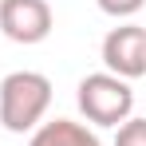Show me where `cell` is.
Wrapping results in <instances>:
<instances>
[{"label": "cell", "instance_id": "cell-3", "mask_svg": "<svg viewBox=\"0 0 146 146\" xmlns=\"http://www.w3.org/2000/svg\"><path fill=\"white\" fill-rule=\"evenodd\" d=\"M55 28L48 0H0V32L12 40V44H44Z\"/></svg>", "mask_w": 146, "mask_h": 146}, {"label": "cell", "instance_id": "cell-1", "mask_svg": "<svg viewBox=\"0 0 146 146\" xmlns=\"http://www.w3.org/2000/svg\"><path fill=\"white\" fill-rule=\"evenodd\" d=\"M51 107V79L44 71H12L0 79V126L8 134L36 130Z\"/></svg>", "mask_w": 146, "mask_h": 146}, {"label": "cell", "instance_id": "cell-5", "mask_svg": "<svg viewBox=\"0 0 146 146\" xmlns=\"http://www.w3.org/2000/svg\"><path fill=\"white\" fill-rule=\"evenodd\" d=\"M28 146H103L99 134L87 126V122H75V119H51L40 122L32 130Z\"/></svg>", "mask_w": 146, "mask_h": 146}, {"label": "cell", "instance_id": "cell-6", "mask_svg": "<svg viewBox=\"0 0 146 146\" xmlns=\"http://www.w3.org/2000/svg\"><path fill=\"white\" fill-rule=\"evenodd\" d=\"M115 146H146V119H126L115 126Z\"/></svg>", "mask_w": 146, "mask_h": 146}, {"label": "cell", "instance_id": "cell-2", "mask_svg": "<svg viewBox=\"0 0 146 146\" xmlns=\"http://www.w3.org/2000/svg\"><path fill=\"white\" fill-rule=\"evenodd\" d=\"M75 103H79V115L91 126H122L130 119V111H134V91L119 75L95 71V75H83L79 79Z\"/></svg>", "mask_w": 146, "mask_h": 146}, {"label": "cell", "instance_id": "cell-7", "mask_svg": "<svg viewBox=\"0 0 146 146\" xmlns=\"http://www.w3.org/2000/svg\"><path fill=\"white\" fill-rule=\"evenodd\" d=\"M99 12H107V16H115V20H130V16H138L142 12L146 0H95Z\"/></svg>", "mask_w": 146, "mask_h": 146}, {"label": "cell", "instance_id": "cell-4", "mask_svg": "<svg viewBox=\"0 0 146 146\" xmlns=\"http://www.w3.org/2000/svg\"><path fill=\"white\" fill-rule=\"evenodd\" d=\"M103 67L119 79H142L146 75V28L119 24L103 36Z\"/></svg>", "mask_w": 146, "mask_h": 146}]
</instances>
